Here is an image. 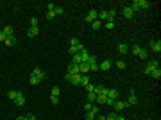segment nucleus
<instances>
[{"mask_svg":"<svg viewBox=\"0 0 161 120\" xmlns=\"http://www.w3.org/2000/svg\"><path fill=\"white\" fill-rule=\"evenodd\" d=\"M122 13H124V16H125V18H129V20H131L132 16H134V11H132L131 7H129V6H125V7H124V11H122Z\"/></svg>","mask_w":161,"mask_h":120,"instance_id":"nucleus-9","label":"nucleus"},{"mask_svg":"<svg viewBox=\"0 0 161 120\" xmlns=\"http://www.w3.org/2000/svg\"><path fill=\"white\" fill-rule=\"evenodd\" d=\"M68 74H72V75H73V74H79V65H73V63L68 65Z\"/></svg>","mask_w":161,"mask_h":120,"instance_id":"nucleus-18","label":"nucleus"},{"mask_svg":"<svg viewBox=\"0 0 161 120\" xmlns=\"http://www.w3.org/2000/svg\"><path fill=\"white\" fill-rule=\"evenodd\" d=\"M4 43H6L7 47H13V45H16V36H7Z\"/></svg>","mask_w":161,"mask_h":120,"instance_id":"nucleus-13","label":"nucleus"},{"mask_svg":"<svg viewBox=\"0 0 161 120\" xmlns=\"http://www.w3.org/2000/svg\"><path fill=\"white\" fill-rule=\"evenodd\" d=\"M86 120H95V115L91 111H86Z\"/></svg>","mask_w":161,"mask_h":120,"instance_id":"nucleus-37","label":"nucleus"},{"mask_svg":"<svg viewBox=\"0 0 161 120\" xmlns=\"http://www.w3.org/2000/svg\"><path fill=\"white\" fill-rule=\"evenodd\" d=\"M25 120H36V117H34V115H32V113H29V115H27V117H25Z\"/></svg>","mask_w":161,"mask_h":120,"instance_id":"nucleus-50","label":"nucleus"},{"mask_svg":"<svg viewBox=\"0 0 161 120\" xmlns=\"http://www.w3.org/2000/svg\"><path fill=\"white\" fill-rule=\"evenodd\" d=\"M132 54H134V56H138V54H140V50H141V47L140 45H132Z\"/></svg>","mask_w":161,"mask_h":120,"instance_id":"nucleus-31","label":"nucleus"},{"mask_svg":"<svg viewBox=\"0 0 161 120\" xmlns=\"http://www.w3.org/2000/svg\"><path fill=\"white\" fill-rule=\"evenodd\" d=\"M47 9H49V13H52V11L56 9V4H52V2H50V4H47Z\"/></svg>","mask_w":161,"mask_h":120,"instance_id":"nucleus-40","label":"nucleus"},{"mask_svg":"<svg viewBox=\"0 0 161 120\" xmlns=\"http://www.w3.org/2000/svg\"><path fill=\"white\" fill-rule=\"evenodd\" d=\"M50 93H52V97H59V88H57V86H54Z\"/></svg>","mask_w":161,"mask_h":120,"instance_id":"nucleus-36","label":"nucleus"},{"mask_svg":"<svg viewBox=\"0 0 161 120\" xmlns=\"http://www.w3.org/2000/svg\"><path fill=\"white\" fill-rule=\"evenodd\" d=\"M91 29H93V30H99V29H100V22L95 20L93 23H91Z\"/></svg>","mask_w":161,"mask_h":120,"instance_id":"nucleus-33","label":"nucleus"},{"mask_svg":"<svg viewBox=\"0 0 161 120\" xmlns=\"http://www.w3.org/2000/svg\"><path fill=\"white\" fill-rule=\"evenodd\" d=\"M97 20H108V11H100L99 14H97Z\"/></svg>","mask_w":161,"mask_h":120,"instance_id":"nucleus-23","label":"nucleus"},{"mask_svg":"<svg viewBox=\"0 0 161 120\" xmlns=\"http://www.w3.org/2000/svg\"><path fill=\"white\" fill-rule=\"evenodd\" d=\"M65 79H66V81H72V74H68V72H66V75H65Z\"/></svg>","mask_w":161,"mask_h":120,"instance_id":"nucleus-51","label":"nucleus"},{"mask_svg":"<svg viewBox=\"0 0 161 120\" xmlns=\"http://www.w3.org/2000/svg\"><path fill=\"white\" fill-rule=\"evenodd\" d=\"M151 50H152V52H158V54H159V52H161V41H159V40H158V41L152 40V41H151Z\"/></svg>","mask_w":161,"mask_h":120,"instance_id":"nucleus-4","label":"nucleus"},{"mask_svg":"<svg viewBox=\"0 0 161 120\" xmlns=\"http://www.w3.org/2000/svg\"><path fill=\"white\" fill-rule=\"evenodd\" d=\"M88 72H90V65H88V63H80L79 65V74L80 75H88Z\"/></svg>","mask_w":161,"mask_h":120,"instance_id":"nucleus-6","label":"nucleus"},{"mask_svg":"<svg viewBox=\"0 0 161 120\" xmlns=\"http://www.w3.org/2000/svg\"><path fill=\"white\" fill-rule=\"evenodd\" d=\"M30 75L38 77V81L47 79V72H45V70H41V68H38V66H34V68H32V74H30Z\"/></svg>","mask_w":161,"mask_h":120,"instance_id":"nucleus-1","label":"nucleus"},{"mask_svg":"<svg viewBox=\"0 0 161 120\" xmlns=\"http://www.w3.org/2000/svg\"><path fill=\"white\" fill-rule=\"evenodd\" d=\"M138 6H140V9H149L151 7V4L147 0H138Z\"/></svg>","mask_w":161,"mask_h":120,"instance_id":"nucleus-21","label":"nucleus"},{"mask_svg":"<svg viewBox=\"0 0 161 120\" xmlns=\"http://www.w3.org/2000/svg\"><path fill=\"white\" fill-rule=\"evenodd\" d=\"M95 102L100 106V104H106V95H97V99H95Z\"/></svg>","mask_w":161,"mask_h":120,"instance_id":"nucleus-26","label":"nucleus"},{"mask_svg":"<svg viewBox=\"0 0 161 120\" xmlns=\"http://www.w3.org/2000/svg\"><path fill=\"white\" fill-rule=\"evenodd\" d=\"M7 97H9L11 100H14L16 97H18V91H7Z\"/></svg>","mask_w":161,"mask_h":120,"instance_id":"nucleus-34","label":"nucleus"},{"mask_svg":"<svg viewBox=\"0 0 161 120\" xmlns=\"http://www.w3.org/2000/svg\"><path fill=\"white\" fill-rule=\"evenodd\" d=\"M91 106H93V104H91V102H88V104L84 106V111H91Z\"/></svg>","mask_w":161,"mask_h":120,"instance_id":"nucleus-49","label":"nucleus"},{"mask_svg":"<svg viewBox=\"0 0 161 120\" xmlns=\"http://www.w3.org/2000/svg\"><path fill=\"white\" fill-rule=\"evenodd\" d=\"M80 74H73L72 75V84H75V86H80Z\"/></svg>","mask_w":161,"mask_h":120,"instance_id":"nucleus-15","label":"nucleus"},{"mask_svg":"<svg viewBox=\"0 0 161 120\" xmlns=\"http://www.w3.org/2000/svg\"><path fill=\"white\" fill-rule=\"evenodd\" d=\"M14 104H16V106H23V104H25V97H23L22 91H18V97L14 99Z\"/></svg>","mask_w":161,"mask_h":120,"instance_id":"nucleus-11","label":"nucleus"},{"mask_svg":"<svg viewBox=\"0 0 161 120\" xmlns=\"http://www.w3.org/2000/svg\"><path fill=\"white\" fill-rule=\"evenodd\" d=\"M86 84H90V77H88V75H82V77H80V86H86Z\"/></svg>","mask_w":161,"mask_h":120,"instance_id":"nucleus-27","label":"nucleus"},{"mask_svg":"<svg viewBox=\"0 0 161 120\" xmlns=\"http://www.w3.org/2000/svg\"><path fill=\"white\" fill-rule=\"evenodd\" d=\"M29 82L32 84V86H36V84H40V81H38V77H34V75H30L29 77Z\"/></svg>","mask_w":161,"mask_h":120,"instance_id":"nucleus-30","label":"nucleus"},{"mask_svg":"<svg viewBox=\"0 0 161 120\" xmlns=\"http://www.w3.org/2000/svg\"><path fill=\"white\" fill-rule=\"evenodd\" d=\"M82 49H84V45H82V43H79V45H75V47H70V49H68V52L73 56V54H79Z\"/></svg>","mask_w":161,"mask_h":120,"instance_id":"nucleus-8","label":"nucleus"},{"mask_svg":"<svg viewBox=\"0 0 161 120\" xmlns=\"http://www.w3.org/2000/svg\"><path fill=\"white\" fill-rule=\"evenodd\" d=\"M72 61H73V65H80L82 61H80V54H73L72 56Z\"/></svg>","mask_w":161,"mask_h":120,"instance_id":"nucleus-25","label":"nucleus"},{"mask_svg":"<svg viewBox=\"0 0 161 120\" xmlns=\"http://www.w3.org/2000/svg\"><path fill=\"white\" fill-rule=\"evenodd\" d=\"M116 49H118L120 54H129V47H127L125 43H118V47H116Z\"/></svg>","mask_w":161,"mask_h":120,"instance_id":"nucleus-14","label":"nucleus"},{"mask_svg":"<svg viewBox=\"0 0 161 120\" xmlns=\"http://www.w3.org/2000/svg\"><path fill=\"white\" fill-rule=\"evenodd\" d=\"M2 30L6 32V36H14V29H13L11 25H6V27H4Z\"/></svg>","mask_w":161,"mask_h":120,"instance_id":"nucleus-20","label":"nucleus"},{"mask_svg":"<svg viewBox=\"0 0 161 120\" xmlns=\"http://www.w3.org/2000/svg\"><path fill=\"white\" fill-rule=\"evenodd\" d=\"M113 106H115V111H120V109H124V108H127V106H125V102H122V100H115V104H113Z\"/></svg>","mask_w":161,"mask_h":120,"instance_id":"nucleus-16","label":"nucleus"},{"mask_svg":"<svg viewBox=\"0 0 161 120\" xmlns=\"http://www.w3.org/2000/svg\"><path fill=\"white\" fill-rule=\"evenodd\" d=\"M95 99H97L95 91H90V93H88V102H91V104H93V102H95Z\"/></svg>","mask_w":161,"mask_h":120,"instance_id":"nucleus-28","label":"nucleus"},{"mask_svg":"<svg viewBox=\"0 0 161 120\" xmlns=\"http://www.w3.org/2000/svg\"><path fill=\"white\" fill-rule=\"evenodd\" d=\"M115 16H116V11H115V9L108 11V22H113V20H115Z\"/></svg>","mask_w":161,"mask_h":120,"instance_id":"nucleus-24","label":"nucleus"},{"mask_svg":"<svg viewBox=\"0 0 161 120\" xmlns=\"http://www.w3.org/2000/svg\"><path fill=\"white\" fill-rule=\"evenodd\" d=\"M106 104H108V106H113V104H115V100L109 99V97H106Z\"/></svg>","mask_w":161,"mask_h":120,"instance_id":"nucleus-46","label":"nucleus"},{"mask_svg":"<svg viewBox=\"0 0 161 120\" xmlns=\"http://www.w3.org/2000/svg\"><path fill=\"white\" fill-rule=\"evenodd\" d=\"M52 18H56V14H54V11H52V13H47V20H52Z\"/></svg>","mask_w":161,"mask_h":120,"instance_id":"nucleus-48","label":"nucleus"},{"mask_svg":"<svg viewBox=\"0 0 161 120\" xmlns=\"http://www.w3.org/2000/svg\"><path fill=\"white\" fill-rule=\"evenodd\" d=\"M75 45H79V40H77V38H72L70 40V47H75Z\"/></svg>","mask_w":161,"mask_h":120,"instance_id":"nucleus-41","label":"nucleus"},{"mask_svg":"<svg viewBox=\"0 0 161 120\" xmlns=\"http://www.w3.org/2000/svg\"><path fill=\"white\" fill-rule=\"evenodd\" d=\"M134 104H138L136 91H134V90H129V99H127V102H125V106H134Z\"/></svg>","mask_w":161,"mask_h":120,"instance_id":"nucleus-2","label":"nucleus"},{"mask_svg":"<svg viewBox=\"0 0 161 120\" xmlns=\"http://www.w3.org/2000/svg\"><path fill=\"white\" fill-rule=\"evenodd\" d=\"M16 120H25V117H18V118H16Z\"/></svg>","mask_w":161,"mask_h":120,"instance_id":"nucleus-53","label":"nucleus"},{"mask_svg":"<svg viewBox=\"0 0 161 120\" xmlns=\"http://www.w3.org/2000/svg\"><path fill=\"white\" fill-rule=\"evenodd\" d=\"M27 36H29V38L38 36V27H29V30H27Z\"/></svg>","mask_w":161,"mask_h":120,"instance_id":"nucleus-19","label":"nucleus"},{"mask_svg":"<svg viewBox=\"0 0 161 120\" xmlns=\"http://www.w3.org/2000/svg\"><path fill=\"white\" fill-rule=\"evenodd\" d=\"M116 120H125V118H124V117H120V115H118V117H116Z\"/></svg>","mask_w":161,"mask_h":120,"instance_id":"nucleus-52","label":"nucleus"},{"mask_svg":"<svg viewBox=\"0 0 161 120\" xmlns=\"http://www.w3.org/2000/svg\"><path fill=\"white\" fill-rule=\"evenodd\" d=\"M138 56H140L141 59H147V58H149V52H147V50H145V49H141V50H140V54H138Z\"/></svg>","mask_w":161,"mask_h":120,"instance_id":"nucleus-29","label":"nucleus"},{"mask_svg":"<svg viewBox=\"0 0 161 120\" xmlns=\"http://www.w3.org/2000/svg\"><path fill=\"white\" fill-rule=\"evenodd\" d=\"M113 27H115V23H113V22H106V29H113Z\"/></svg>","mask_w":161,"mask_h":120,"instance_id":"nucleus-44","label":"nucleus"},{"mask_svg":"<svg viewBox=\"0 0 161 120\" xmlns=\"http://www.w3.org/2000/svg\"><path fill=\"white\" fill-rule=\"evenodd\" d=\"M106 97H109V99L116 100V99H118V90H115V88H113V90H109V88H108V93H106Z\"/></svg>","mask_w":161,"mask_h":120,"instance_id":"nucleus-10","label":"nucleus"},{"mask_svg":"<svg viewBox=\"0 0 161 120\" xmlns=\"http://www.w3.org/2000/svg\"><path fill=\"white\" fill-rule=\"evenodd\" d=\"M30 27H38V18H30Z\"/></svg>","mask_w":161,"mask_h":120,"instance_id":"nucleus-42","label":"nucleus"},{"mask_svg":"<svg viewBox=\"0 0 161 120\" xmlns=\"http://www.w3.org/2000/svg\"><path fill=\"white\" fill-rule=\"evenodd\" d=\"M95 95H106L108 93V88L104 86V84H99V86H95Z\"/></svg>","mask_w":161,"mask_h":120,"instance_id":"nucleus-7","label":"nucleus"},{"mask_svg":"<svg viewBox=\"0 0 161 120\" xmlns=\"http://www.w3.org/2000/svg\"><path fill=\"white\" fill-rule=\"evenodd\" d=\"M109 66H111V61L106 59V61H102L100 65H99V70H109Z\"/></svg>","mask_w":161,"mask_h":120,"instance_id":"nucleus-17","label":"nucleus"},{"mask_svg":"<svg viewBox=\"0 0 161 120\" xmlns=\"http://www.w3.org/2000/svg\"><path fill=\"white\" fill-rule=\"evenodd\" d=\"M88 65H90V66H93V65H99V63H97V58H95V56H90V59H88Z\"/></svg>","mask_w":161,"mask_h":120,"instance_id":"nucleus-32","label":"nucleus"},{"mask_svg":"<svg viewBox=\"0 0 161 120\" xmlns=\"http://www.w3.org/2000/svg\"><path fill=\"white\" fill-rule=\"evenodd\" d=\"M91 113L97 117V115H99V106H95V104H93V106H91Z\"/></svg>","mask_w":161,"mask_h":120,"instance_id":"nucleus-38","label":"nucleus"},{"mask_svg":"<svg viewBox=\"0 0 161 120\" xmlns=\"http://www.w3.org/2000/svg\"><path fill=\"white\" fill-rule=\"evenodd\" d=\"M151 75L154 77V79H161V70H159V66H158V68H154Z\"/></svg>","mask_w":161,"mask_h":120,"instance_id":"nucleus-22","label":"nucleus"},{"mask_svg":"<svg viewBox=\"0 0 161 120\" xmlns=\"http://www.w3.org/2000/svg\"><path fill=\"white\" fill-rule=\"evenodd\" d=\"M93 90H95V86H93V84H86V91H88V93L93 91Z\"/></svg>","mask_w":161,"mask_h":120,"instance_id":"nucleus-45","label":"nucleus"},{"mask_svg":"<svg viewBox=\"0 0 161 120\" xmlns=\"http://www.w3.org/2000/svg\"><path fill=\"white\" fill-rule=\"evenodd\" d=\"M154 68H158V61L156 59H152V61H149V63H147V66H145V74H147V75H151L152 74V70H154Z\"/></svg>","mask_w":161,"mask_h":120,"instance_id":"nucleus-3","label":"nucleus"},{"mask_svg":"<svg viewBox=\"0 0 161 120\" xmlns=\"http://www.w3.org/2000/svg\"><path fill=\"white\" fill-rule=\"evenodd\" d=\"M63 13H65V9H63V7H57V6H56V9H54V14H56V16H59V14H63Z\"/></svg>","mask_w":161,"mask_h":120,"instance_id":"nucleus-35","label":"nucleus"},{"mask_svg":"<svg viewBox=\"0 0 161 120\" xmlns=\"http://www.w3.org/2000/svg\"><path fill=\"white\" fill-rule=\"evenodd\" d=\"M97 14H99L97 11H95V9H91L90 13L86 14V22H88V23H93V22L97 20Z\"/></svg>","mask_w":161,"mask_h":120,"instance_id":"nucleus-5","label":"nucleus"},{"mask_svg":"<svg viewBox=\"0 0 161 120\" xmlns=\"http://www.w3.org/2000/svg\"><path fill=\"white\" fill-rule=\"evenodd\" d=\"M116 66H118V68H125V61H116Z\"/></svg>","mask_w":161,"mask_h":120,"instance_id":"nucleus-43","label":"nucleus"},{"mask_svg":"<svg viewBox=\"0 0 161 120\" xmlns=\"http://www.w3.org/2000/svg\"><path fill=\"white\" fill-rule=\"evenodd\" d=\"M50 102L54 106H57V104H59V97H50Z\"/></svg>","mask_w":161,"mask_h":120,"instance_id":"nucleus-39","label":"nucleus"},{"mask_svg":"<svg viewBox=\"0 0 161 120\" xmlns=\"http://www.w3.org/2000/svg\"><path fill=\"white\" fill-rule=\"evenodd\" d=\"M80 54V61H82V63H88V59H90V54H88V49H82L79 52Z\"/></svg>","mask_w":161,"mask_h":120,"instance_id":"nucleus-12","label":"nucleus"},{"mask_svg":"<svg viewBox=\"0 0 161 120\" xmlns=\"http://www.w3.org/2000/svg\"><path fill=\"white\" fill-rule=\"evenodd\" d=\"M6 38H7V36H6V32H4V30H0V41H6Z\"/></svg>","mask_w":161,"mask_h":120,"instance_id":"nucleus-47","label":"nucleus"}]
</instances>
